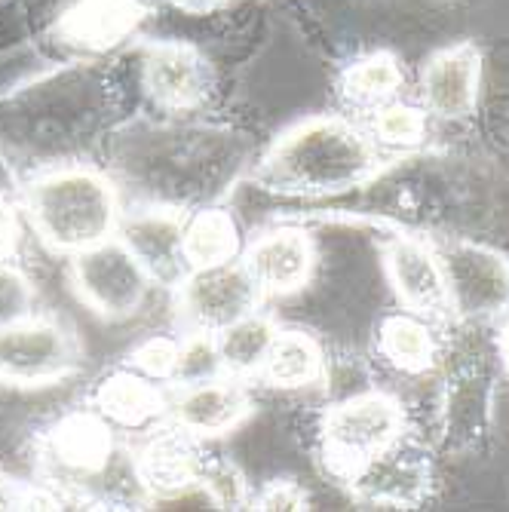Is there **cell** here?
<instances>
[{
    "instance_id": "cell-23",
    "label": "cell",
    "mask_w": 509,
    "mask_h": 512,
    "mask_svg": "<svg viewBox=\"0 0 509 512\" xmlns=\"http://www.w3.org/2000/svg\"><path fill=\"white\" fill-rule=\"evenodd\" d=\"M276 332L280 329L258 310L237 322H230L227 329H221L218 350H221V362H224V375H230V378L258 375Z\"/></svg>"
},
{
    "instance_id": "cell-21",
    "label": "cell",
    "mask_w": 509,
    "mask_h": 512,
    "mask_svg": "<svg viewBox=\"0 0 509 512\" xmlns=\"http://www.w3.org/2000/svg\"><path fill=\"white\" fill-rule=\"evenodd\" d=\"M378 347L390 365L405 375H424L436 362V338L430 325L414 313H393L381 322Z\"/></svg>"
},
{
    "instance_id": "cell-6",
    "label": "cell",
    "mask_w": 509,
    "mask_h": 512,
    "mask_svg": "<svg viewBox=\"0 0 509 512\" xmlns=\"http://www.w3.org/2000/svg\"><path fill=\"white\" fill-rule=\"evenodd\" d=\"M178 289V316L191 325V332H221L258 310L261 289L243 261H221L206 267H191Z\"/></svg>"
},
{
    "instance_id": "cell-14",
    "label": "cell",
    "mask_w": 509,
    "mask_h": 512,
    "mask_svg": "<svg viewBox=\"0 0 509 512\" xmlns=\"http://www.w3.org/2000/svg\"><path fill=\"white\" fill-rule=\"evenodd\" d=\"M249 414V396L234 378H212L200 384H181L169 402L172 424L197 439L221 436L243 424Z\"/></svg>"
},
{
    "instance_id": "cell-30",
    "label": "cell",
    "mask_w": 509,
    "mask_h": 512,
    "mask_svg": "<svg viewBox=\"0 0 509 512\" xmlns=\"http://www.w3.org/2000/svg\"><path fill=\"white\" fill-rule=\"evenodd\" d=\"M62 503V494L53 488H40L19 482L7 473H0V509H53Z\"/></svg>"
},
{
    "instance_id": "cell-5",
    "label": "cell",
    "mask_w": 509,
    "mask_h": 512,
    "mask_svg": "<svg viewBox=\"0 0 509 512\" xmlns=\"http://www.w3.org/2000/svg\"><path fill=\"white\" fill-rule=\"evenodd\" d=\"M80 347L53 316H25L0 329V384L46 387L77 368Z\"/></svg>"
},
{
    "instance_id": "cell-3",
    "label": "cell",
    "mask_w": 509,
    "mask_h": 512,
    "mask_svg": "<svg viewBox=\"0 0 509 512\" xmlns=\"http://www.w3.org/2000/svg\"><path fill=\"white\" fill-rule=\"evenodd\" d=\"M405 414L402 405L378 390L356 393L338 402L322 424V445H326L329 467L353 479L375 457H381L390 445L402 439Z\"/></svg>"
},
{
    "instance_id": "cell-20",
    "label": "cell",
    "mask_w": 509,
    "mask_h": 512,
    "mask_svg": "<svg viewBox=\"0 0 509 512\" xmlns=\"http://www.w3.org/2000/svg\"><path fill=\"white\" fill-rule=\"evenodd\" d=\"M261 375L273 387L283 390L310 387L326 375V356H322V347L307 332H295V329L276 332L267 359L261 365Z\"/></svg>"
},
{
    "instance_id": "cell-19",
    "label": "cell",
    "mask_w": 509,
    "mask_h": 512,
    "mask_svg": "<svg viewBox=\"0 0 509 512\" xmlns=\"http://www.w3.org/2000/svg\"><path fill=\"white\" fill-rule=\"evenodd\" d=\"M491 417V378L485 368L470 362L457 368V375L448 378V399H445V427L448 439L470 442L476 439Z\"/></svg>"
},
{
    "instance_id": "cell-7",
    "label": "cell",
    "mask_w": 509,
    "mask_h": 512,
    "mask_svg": "<svg viewBox=\"0 0 509 512\" xmlns=\"http://www.w3.org/2000/svg\"><path fill=\"white\" fill-rule=\"evenodd\" d=\"M114 454V427L96 408H80L40 436V467L50 482L71 488L108 470Z\"/></svg>"
},
{
    "instance_id": "cell-22",
    "label": "cell",
    "mask_w": 509,
    "mask_h": 512,
    "mask_svg": "<svg viewBox=\"0 0 509 512\" xmlns=\"http://www.w3.org/2000/svg\"><path fill=\"white\" fill-rule=\"evenodd\" d=\"M240 255V227L224 209H203L184 221V261L188 267H206L234 261Z\"/></svg>"
},
{
    "instance_id": "cell-4",
    "label": "cell",
    "mask_w": 509,
    "mask_h": 512,
    "mask_svg": "<svg viewBox=\"0 0 509 512\" xmlns=\"http://www.w3.org/2000/svg\"><path fill=\"white\" fill-rule=\"evenodd\" d=\"M71 258V286L96 316L129 319L145 307L154 276L117 234Z\"/></svg>"
},
{
    "instance_id": "cell-2",
    "label": "cell",
    "mask_w": 509,
    "mask_h": 512,
    "mask_svg": "<svg viewBox=\"0 0 509 512\" xmlns=\"http://www.w3.org/2000/svg\"><path fill=\"white\" fill-rule=\"evenodd\" d=\"M25 215L43 246L77 255L117 234L120 200L102 172L68 166L28 184Z\"/></svg>"
},
{
    "instance_id": "cell-27",
    "label": "cell",
    "mask_w": 509,
    "mask_h": 512,
    "mask_svg": "<svg viewBox=\"0 0 509 512\" xmlns=\"http://www.w3.org/2000/svg\"><path fill=\"white\" fill-rule=\"evenodd\" d=\"M200 488L218 509H243L252 503V491L246 485V476L240 473L237 463L230 460H206Z\"/></svg>"
},
{
    "instance_id": "cell-25",
    "label": "cell",
    "mask_w": 509,
    "mask_h": 512,
    "mask_svg": "<svg viewBox=\"0 0 509 512\" xmlns=\"http://www.w3.org/2000/svg\"><path fill=\"white\" fill-rule=\"evenodd\" d=\"M224 375V362L218 350V335L215 332H191L181 338V353H178V368L172 384H200Z\"/></svg>"
},
{
    "instance_id": "cell-24",
    "label": "cell",
    "mask_w": 509,
    "mask_h": 512,
    "mask_svg": "<svg viewBox=\"0 0 509 512\" xmlns=\"http://www.w3.org/2000/svg\"><path fill=\"white\" fill-rule=\"evenodd\" d=\"M402 83V65L390 53L365 56L344 74V92L356 105H387L402 89Z\"/></svg>"
},
{
    "instance_id": "cell-13",
    "label": "cell",
    "mask_w": 509,
    "mask_h": 512,
    "mask_svg": "<svg viewBox=\"0 0 509 512\" xmlns=\"http://www.w3.org/2000/svg\"><path fill=\"white\" fill-rule=\"evenodd\" d=\"M243 264L261 295H292L307 286L316 249L301 227H276L246 249Z\"/></svg>"
},
{
    "instance_id": "cell-1",
    "label": "cell",
    "mask_w": 509,
    "mask_h": 512,
    "mask_svg": "<svg viewBox=\"0 0 509 512\" xmlns=\"http://www.w3.org/2000/svg\"><path fill=\"white\" fill-rule=\"evenodd\" d=\"M375 166V142L353 123L310 117L276 138L258 166V181L276 194L329 197L362 184Z\"/></svg>"
},
{
    "instance_id": "cell-12",
    "label": "cell",
    "mask_w": 509,
    "mask_h": 512,
    "mask_svg": "<svg viewBox=\"0 0 509 512\" xmlns=\"http://www.w3.org/2000/svg\"><path fill=\"white\" fill-rule=\"evenodd\" d=\"M482 83V53L476 43H457L436 53L421 74V99L442 120H464L476 111Z\"/></svg>"
},
{
    "instance_id": "cell-31",
    "label": "cell",
    "mask_w": 509,
    "mask_h": 512,
    "mask_svg": "<svg viewBox=\"0 0 509 512\" xmlns=\"http://www.w3.org/2000/svg\"><path fill=\"white\" fill-rule=\"evenodd\" d=\"M255 509H307V494L292 479H276L252 497Z\"/></svg>"
},
{
    "instance_id": "cell-32",
    "label": "cell",
    "mask_w": 509,
    "mask_h": 512,
    "mask_svg": "<svg viewBox=\"0 0 509 512\" xmlns=\"http://www.w3.org/2000/svg\"><path fill=\"white\" fill-rule=\"evenodd\" d=\"M22 215L13 200L0 197V261H13L22 249Z\"/></svg>"
},
{
    "instance_id": "cell-9",
    "label": "cell",
    "mask_w": 509,
    "mask_h": 512,
    "mask_svg": "<svg viewBox=\"0 0 509 512\" xmlns=\"http://www.w3.org/2000/svg\"><path fill=\"white\" fill-rule=\"evenodd\" d=\"M117 237L148 267L154 283L178 286L191 270L184 261V215L175 209H138L135 215L120 218Z\"/></svg>"
},
{
    "instance_id": "cell-16",
    "label": "cell",
    "mask_w": 509,
    "mask_h": 512,
    "mask_svg": "<svg viewBox=\"0 0 509 512\" xmlns=\"http://www.w3.org/2000/svg\"><path fill=\"white\" fill-rule=\"evenodd\" d=\"M209 62L188 43H157L145 56V89L166 108H194L209 96Z\"/></svg>"
},
{
    "instance_id": "cell-26",
    "label": "cell",
    "mask_w": 509,
    "mask_h": 512,
    "mask_svg": "<svg viewBox=\"0 0 509 512\" xmlns=\"http://www.w3.org/2000/svg\"><path fill=\"white\" fill-rule=\"evenodd\" d=\"M372 132L381 145H393V148L421 145V138L427 135V114L402 102L381 105V111H375Z\"/></svg>"
},
{
    "instance_id": "cell-18",
    "label": "cell",
    "mask_w": 509,
    "mask_h": 512,
    "mask_svg": "<svg viewBox=\"0 0 509 512\" xmlns=\"http://www.w3.org/2000/svg\"><path fill=\"white\" fill-rule=\"evenodd\" d=\"M350 482H356L365 497L381 503H418L430 482V463L399 439Z\"/></svg>"
},
{
    "instance_id": "cell-33",
    "label": "cell",
    "mask_w": 509,
    "mask_h": 512,
    "mask_svg": "<svg viewBox=\"0 0 509 512\" xmlns=\"http://www.w3.org/2000/svg\"><path fill=\"white\" fill-rule=\"evenodd\" d=\"M500 359H503V365L509 368V316H506L503 332H500Z\"/></svg>"
},
{
    "instance_id": "cell-15",
    "label": "cell",
    "mask_w": 509,
    "mask_h": 512,
    "mask_svg": "<svg viewBox=\"0 0 509 512\" xmlns=\"http://www.w3.org/2000/svg\"><path fill=\"white\" fill-rule=\"evenodd\" d=\"M92 408H96L111 427L120 430H148L163 414H169L166 393L160 381H151L132 365L114 368L92 387Z\"/></svg>"
},
{
    "instance_id": "cell-17",
    "label": "cell",
    "mask_w": 509,
    "mask_h": 512,
    "mask_svg": "<svg viewBox=\"0 0 509 512\" xmlns=\"http://www.w3.org/2000/svg\"><path fill=\"white\" fill-rule=\"evenodd\" d=\"M142 19L145 7L138 0H77L59 22V37L77 50L105 53L123 43Z\"/></svg>"
},
{
    "instance_id": "cell-28",
    "label": "cell",
    "mask_w": 509,
    "mask_h": 512,
    "mask_svg": "<svg viewBox=\"0 0 509 512\" xmlns=\"http://www.w3.org/2000/svg\"><path fill=\"white\" fill-rule=\"evenodd\" d=\"M34 304H37V292L31 286V279L13 261H0V329L25 316H34L37 313Z\"/></svg>"
},
{
    "instance_id": "cell-8",
    "label": "cell",
    "mask_w": 509,
    "mask_h": 512,
    "mask_svg": "<svg viewBox=\"0 0 509 512\" xmlns=\"http://www.w3.org/2000/svg\"><path fill=\"white\" fill-rule=\"evenodd\" d=\"M439 252L451 310L467 319H485L509 310V261L476 243H448Z\"/></svg>"
},
{
    "instance_id": "cell-10",
    "label": "cell",
    "mask_w": 509,
    "mask_h": 512,
    "mask_svg": "<svg viewBox=\"0 0 509 512\" xmlns=\"http://www.w3.org/2000/svg\"><path fill=\"white\" fill-rule=\"evenodd\" d=\"M384 267H387L396 298L411 313L439 316V313L451 310L445 270H442L436 246H430L424 240H414V237H399V240L387 243Z\"/></svg>"
},
{
    "instance_id": "cell-11",
    "label": "cell",
    "mask_w": 509,
    "mask_h": 512,
    "mask_svg": "<svg viewBox=\"0 0 509 512\" xmlns=\"http://www.w3.org/2000/svg\"><path fill=\"white\" fill-rule=\"evenodd\" d=\"M203 451L197 436L184 433L181 427H169L154 433L135 454V479L151 497L172 500L184 491L200 485L203 476Z\"/></svg>"
},
{
    "instance_id": "cell-29",
    "label": "cell",
    "mask_w": 509,
    "mask_h": 512,
    "mask_svg": "<svg viewBox=\"0 0 509 512\" xmlns=\"http://www.w3.org/2000/svg\"><path fill=\"white\" fill-rule=\"evenodd\" d=\"M178 353H181L178 338L154 335V338L142 341L129 353V365L135 371H142V375H148L151 381L172 384L175 381V368H178Z\"/></svg>"
}]
</instances>
